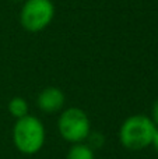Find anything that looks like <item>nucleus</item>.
<instances>
[{"label":"nucleus","instance_id":"obj_1","mask_svg":"<svg viewBox=\"0 0 158 159\" xmlns=\"http://www.w3.org/2000/svg\"><path fill=\"white\" fill-rule=\"evenodd\" d=\"M46 141V130L41 119L27 115L17 119L13 127L14 147L24 155H35L44 148Z\"/></svg>","mask_w":158,"mask_h":159},{"label":"nucleus","instance_id":"obj_2","mask_svg":"<svg viewBox=\"0 0 158 159\" xmlns=\"http://www.w3.org/2000/svg\"><path fill=\"white\" fill-rule=\"evenodd\" d=\"M157 131L151 117L146 115L129 116L119 129V141L129 151H142L153 143Z\"/></svg>","mask_w":158,"mask_h":159},{"label":"nucleus","instance_id":"obj_3","mask_svg":"<svg viewBox=\"0 0 158 159\" xmlns=\"http://www.w3.org/2000/svg\"><path fill=\"white\" fill-rule=\"evenodd\" d=\"M58 130L60 137L70 144H80L88 140L91 134L90 117L80 107H67L58 119Z\"/></svg>","mask_w":158,"mask_h":159},{"label":"nucleus","instance_id":"obj_4","mask_svg":"<svg viewBox=\"0 0 158 159\" xmlns=\"http://www.w3.org/2000/svg\"><path fill=\"white\" fill-rule=\"evenodd\" d=\"M55 17L52 0H25L20 11V22L28 32H41Z\"/></svg>","mask_w":158,"mask_h":159},{"label":"nucleus","instance_id":"obj_5","mask_svg":"<svg viewBox=\"0 0 158 159\" xmlns=\"http://www.w3.org/2000/svg\"><path fill=\"white\" fill-rule=\"evenodd\" d=\"M66 96L63 91L58 87H46L39 92L36 105L44 113H58L63 109Z\"/></svg>","mask_w":158,"mask_h":159},{"label":"nucleus","instance_id":"obj_6","mask_svg":"<svg viewBox=\"0 0 158 159\" xmlns=\"http://www.w3.org/2000/svg\"><path fill=\"white\" fill-rule=\"evenodd\" d=\"M66 159H95L94 148L86 143L72 144V148L69 149Z\"/></svg>","mask_w":158,"mask_h":159},{"label":"nucleus","instance_id":"obj_7","mask_svg":"<svg viewBox=\"0 0 158 159\" xmlns=\"http://www.w3.org/2000/svg\"><path fill=\"white\" fill-rule=\"evenodd\" d=\"M7 110L13 117H16V120L30 115V113H28L30 112L28 102L25 101L24 98H21V96H14L13 99H10V102H8V105H7Z\"/></svg>","mask_w":158,"mask_h":159},{"label":"nucleus","instance_id":"obj_8","mask_svg":"<svg viewBox=\"0 0 158 159\" xmlns=\"http://www.w3.org/2000/svg\"><path fill=\"white\" fill-rule=\"evenodd\" d=\"M151 120L156 124V127L158 129V99H156V102L153 103V107H151Z\"/></svg>","mask_w":158,"mask_h":159},{"label":"nucleus","instance_id":"obj_9","mask_svg":"<svg viewBox=\"0 0 158 159\" xmlns=\"http://www.w3.org/2000/svg\"><path fill=\"white\" fill-rule=\"evenodd\" d=\"M151 145H153L154 149L158 152V129H157L156 134H154V138H153V143H151Z\"/></svg>","mask_w":158,"mask_h":159},{"label":"nucleus","instance_id":"obj_10","mask_svg":"<svg viewBox=\"0 0 158 159\" xmlns=\"http://www.w3.org/2000/svg\"><path fill=\"white\" fill-rule=\"evenodd\" d=\"M14 2H22V3H24L25 0H14Z\"/></svg>","mask_w":158,"mask_h":159},{"label":"nucleus","instance_id":"obj_11","mask_svg":"<svg viewBox=\"0 0 158 159\" xmlns=\"http://www.w3.org/2000/svg\"><path fill=\"white\" fill-rule=\"evenodd\" d=\"M157 77H158V74H157Z\"/></svg>","mask_w":158,"mask_h":159}]
</instances>
